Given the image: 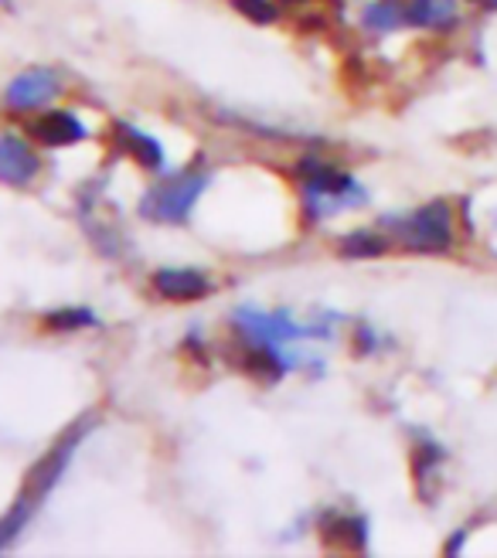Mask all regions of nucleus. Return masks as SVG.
I'll list each match as a JSON object with an SVG mask.
<instances>
[{"mask_svg": "<svg viewBox=\"0 0 497 558\" xmlns=\"http://www.w3.org/2000/svg\"><path fill=\"white\" fill-rule=\"evenodd\" d=\"M89 429H93V415L78 418V423L69 426L59 439H54L51 450H48L32 470H27V477H24L17 497H14L11 511H8L4 518H0V551L11 548V545L17 542V535L24 532L27 524H32V518L38 514V508L48 500V494H51L54 487H59L62 473L69 470V463H72V457H75L78 446L86 442Z\"/></svg>", "mask_w": 497, "mask_h": 558, "instance_id": "nucleus-1", "label": "nucleus"}, {"mask_svg": "<svg viewBox=\"0 0 497 558\" xmlns=\"http://www.w3.org/2000/svg\"><path fill=\"white\" fill-rule=\"evenodd\" d=\"M296 178L303 181V194H307V211L314 218H327L335 211H344L351 205H362L357 198H365V191L357 187V181L344 171H338V167H330L324 160H300L296 167Z\"/></svg>", "mask_w": 497, "mask_h": 558, "instance_id": "nucleus-2", "label": "nucleus"}, {"mask_svg": "<svg viewBox=\"0 0 497 558\" xmlns=\"http://www.w3.org/2000/svg\"><path fill=\"white\" fill-rule=\"evenodd\" d=\"M211 184V178L205 171H184L174 174L168 181L154 184L144 198H141V215L147 221H157V226H181L187 221V215L195 211L198 198L205 194V187Z\"/></svg>", "mask_w": 497, "mask_h": 558, "instance_id": "nucleus-3", "label": "nucleus"}, {"mask_svg": "<svg viewBox=\"0 0 497 558\" xmlns=\"http://www.w3.org/2000/svg\"><path fill=\"white\" fill-rule=\"evenodd\" d=\"M396 235L409 253H450L453 248V211L447 202H429L405 218H396Z\"/></svg>", "mask_w": 497, "mask_h": 558, "instance_id": "nucleus-4", "label": "nucleus"}, {"mask_svg": "<svg viewBox=\"0 0 497 558\" xmlns=\"http://www.w3.org/2000/svg\"><path fill=\"white\" fill-rule=\"evenodd\" d=\"M235 327L245 333L253 344H283V341H300V338H324L327 327H303L296 324L287 311L263 314V311H235Z\"/></svg>", "mask_w": 497, "mask_h": 558, "instance_id": "nucleus-5", "label": "nucleus"}, {"mask_svg": "<svg viewBox=\"0 0 497 558\" xmlns=\"http://www.w3.org/2000/svg\"><path fill=\"white\" fill-rule=\"evenodd\" d=\"M41 174V157L17 133H0V184L27 187Z\"/></svg>", "mask_w": 497, "mask_h": 558, "instance_id": "nucleus-6", "label": "nucleus"}, {"mask_svg": "<svg viewBox=\"0 0 497 558\" xmlns=\"http://www.w3.org/2000/svg\"><path fill=\"white\" fill-rule=\"evenodd\" d=\"M54 96H59V75H54L51 69H27V72H21L8 86V93H4L8 106L17 109V113H32V109H41Z\"/></svg>", "mask_w": 497, "mask_h": 558, "instance_id": "nucleus-7", "label": "nucleus"}, {"mask_svg": "<svg viewBox=\"0 0 497 558\" xmlns=\"http://www.w3.org/2000/svg\"><path fill=\"white\" fill-rule=\"evenodd\" d=\"M150 283L163 300H174V303H195L211 293V279L198 269H184V266L157 269L150 276Z\"/></svg>", "mask_w": 497, "mask_h": 558, "instance_id": "nucleus-8", "label": "nucleus"}, {"mask_svg": "<svg viewBox=\"0 0 497 558\" xmlns=\"http://www.w3.org/2000/svg\"><path fill=\"white\" fill-rule=\"evenodd\" d=\"M27 136L38 147H72L78 140H86V126H82L78 117L65 113V109H54V113H41L27 123Z\"/></svg>", "mask_w": 497, "mask_h": 558, "instance_id": "nucleus-9", "label": "nucleus"}, {"mask_svg": "<svg viewBox=\"0 0 497 558\" xmlns=\"http://www.w3.org/2000/svg\"><path fill=\"white\" fill-rule=\"evenodd\" d=\"M113 147L133 157L144 171H163V147L144 130H136L130 123H113Z\"/></svg>", "mask_w": 497, "mask_h": 558, "instance_id": "nucleus-10", "label": "nucleus"}, {"mask_svg": "<svg viewBox=\"0 0 497 558\" xmlns=\"http://www.w3.org/2000/svg\"><path fill=\"white\" fill-rule=\"evenodd\" d=\"M320 542L327 548L362 551L368 545V524L351 514H330L327 521H320Z\"/></svg>", "mask_w": 497, "mask_h": 558, "instance_id": "nucleus-11", "label": "nucleus"}, {"mask_svg": "<svg viewBox=\"0 0 497 558\" xmlns=\"http://www.w3.org/2000/svg\"><path fill=\"white\" fill-rule=\"evenodd\" d=\"M405 17L412 27H426V32H439L457 21V0H412L405 8Z\"/></svg>", "mask_w": 497, "mask_h": 558, "instance_id": "nucleus-12", "label": "nucleus"}, {"mask_svg": "<svg viewBox=\"0 0 497 558\" xmlns=\"http://www.w3.org/2000/svg\"><path fill=\"white\" fill-rule=\"evenodd\" d=\"M338 248H341V256H344V259H375V256L385 253V248H389V242H385V235H378V232L362 229V232L344 235V239L338 242Z\"/></svg>", "mask_w": 497, "mask_h": 558, "instance_id": "nucleus-13", "label": "nucleus"}, {"mask_svg": "<svg viewBox=\"0 0 497 558\" xmlns=\"http://www.w3.org/2000/svg\"><path fill=\"white\" fill-rule=\"evenodd\" d=\"M402 24H409V17H405V8L399 4V0H378V4L365 8V27H368V32L389 35Z\"/></svg>", "mask_w": 497, "mask_h": 558, "instance_id": "nucleus-14", "label": "nucleus"}, {"mask_svg": "<svg viewBox=\"0 0 497 558\" xmlns=\"http://www.w3.org/2000/svg\"><path fill=\"white\" fill-rule=\"evenodd\" d=\"M96 314L86 306H62V311H51L45 317V327L51 330H82V327H96Z\"/></svg>", "mask_w": 497, "mask_h": 558, "instance_id": "nucleus-15", "label": "nucleus"}, {"mask_svg": "<svg viewBox=\"0 0 497 558\" xmlns=\"http://www.w3.org/2000/svg\"><path fill=\"white\" fill-rule=\"evenodd\" d=\"M232 8L256 24H272L276 17H280V8H276L272 0H232Z\"/></svg>", "mask_w": 497, "mask_h": 558, "instance_id": "nucleus-16", "label": "nucleus"}, {"mask_svg": "<svg viewBox=\"0 0 497 558\" xmlns=\"http://www.w3.org/2000/svg\"><path fill=\"white\" fill-rule=\"evenodd\" d=\"M474 4H481V8H490V11H497V0H474Z\"/></svg>", "mask_w": 497, "mask_h": 558, "instance_id": "nucleus-17", "label": "nucleus"}, {"mask_svg": "<svg viewBox=\"0 0 497 558\" xmlns=\"http://www.w3.org/2000/svg\"><path fill=\"white\" fill-rule=\"evenodd\" d=\"M283 4H311V0H283Z\"/></svg>", "mask_w": 497, "mask_h": 558, "instance_id": "nucleus-18", "label": "nucleus"}]
</instances>
